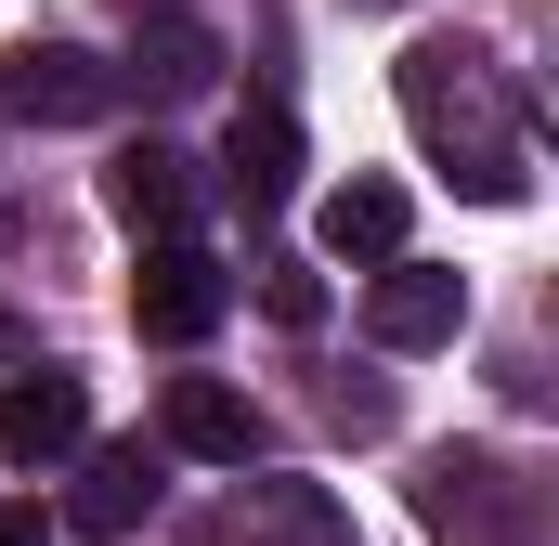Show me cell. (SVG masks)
<instances>
[{
  "mask_svg": "<svg viewBox=\"0 0 559 546\" xmlns=\"http://www.w3.org/2000/svg\"><path fill=\"white\" fill-rule=\"evenodd\" d=\"M391 105H404V131H417L481 209H521V195H534V118H521V79H508L481 39H417V52L391 66Z\"/></svg>",
  "mask_w": 559,
  "mask_h": 546,
  "instance_id": "obj_1",
  "label": "cell"
},
{
  "mask_svg": "<svg viewBox=\"0 0 559 546\" xmlns=\"http://www.w3.org/2000/svg\"><path fill=\"white\" fill-rule=\"evenodd\" d=\"M417 521L442 546H547V495H534L508 455H429Z\"/></svg>",
  "mask_w": 559,
  "mask_h": 546,
  "instance_id": "obj_2",
  "label": "cell"
},
{
  "mask_svg": "<svg viewBox=\"0 0 559 546\" xmlns=\"http://www.w3.org/2000/svg\"><path fill=\"white\" fill-rule=\"evenodd\" d=\"M195 546H365V534H352V508H338L325 482L261 468V482H235V495L195 521Z\"/></svg>",
  "mask_w": 559,
  "mask_h": 546,
  "instance_id": "obj_3",
  "label": "cell"
},
{
  "mask_svg": "<svg viewBox=\"0 0 559 546\" xmlns=\"http://www.w3.org/2000/svg\"><path fill=\"white\" fill-rule=\"evenodd\" d=\"M0 118H26V131H92V118H118V66L79 52V39H26V52H0Z\"/></svg>",
  "mask_w": 559,
  "mask_h": 546,
  "instance_id": "obj_4",
  "label": "cell"
},
{
  "mask_svg": "<svg viewBox=\"0 0 559 546\" xmlns=\"http://www.w3.org/2000/svg\"><path fill=\"white\" fill-rule=\"evenodd\" d=\"M235 312V273L209 261L195 235H169V248H143V273H131V325L156 339V352H195L209 325Z\"/></svg>",
  "mask_w": 559,
  "mask_h": 546,
  "instance_id": "obj_5",
  "label": "cell"
},
{
  "mask_svg": "<svg viewBox=\"0 0 559 546\" xmlns=\"http://www.w3.org/2000/svg\"><path fill=\"white\" fill-rule=\"evenodd\" d=\"M156 416H169V455H195V468H235V482H248V468L274 455V416L248 404L235 378H169Z\"/></svg>",
  "mask_w": 559,
  "mask_h": 546,
  "instance_id": "obj_6",
  "label": "cell"
},
{
  "mask_svg": "<svg viewBox=\"0 0 559 546\" xmlns=\"http://www.w3.org/2000/svg\"><path fill=\"white\" fill-rule=\"evenodd\" d=\"M468 325V273H442V261H378L365 273V339L378 352H442Z\"/></svg>",
  "mask_w": 559,
  "mask_h": 546,
  "instance_id": "obj_7",
  "label": "cell"
},
{
  "mask_svg": "<svg viewBox=\"0 0 559 546\" xmlns=\"http://www.w3.org/2000/svg\"><path fill=\"white\" fill-rule=\"evenodd\" d=\"M79 442H92V391H79L66 365L0 378V468H66Z\"/></svg>",
  "mask_w": 559,
  "mask_h": 546,
  "instance_id": "obj_8",
  "label": "cell"
},
{
  "mask_svg": "<svg viewBox=\"0 0 559 546\" xmlns=\"http://www.w3.org/2000/svg\"><path fill=\"white\" fill-rule=\"evenodd\" d=\"M105 209H118V222H131L143 248H169V235H195V156H182V143H118V156H105Z\"/></svg>",
  "mask_w": 559,
  "mask_h": 546,
  "instance_id": "obj_9",
  "label": "cell"
},
{
  "mask_svg": "<svg viewBox=\"0 0 559 546\" xmlns=\"http://www.w3.org/2000/svg\"><path fill=\"white\" fill-rule=\"evenodd\" d=\"M404 222H417V195H404L391 169H352V182H325L312 248H325V261H352V273H378V261H404Z\"/></svg>",
  "mask_w": 559,
  "mask_h": 546,
  "instance_id": "obj_10",
  "label": "cell"
},
{
  "mask_svg": "<svg viewBox=\"0 0 559 546\" xmlns=\"http://www.w3.org/2000/svg\"><path fill=\"white\" fill-rule=\"evenodd\" d=\"M222 182H235L248 209H286V195H299V118H286L274 92H248V105L222 118Z\"/></svg>",
  "mask_w": 559,
  "mask_h": 546,
  "instance_id": "obj_11",
  "label": "cell"
},
{
  "mask_svg": "<svg viewBox=\"0 0 559 546\" xmlns=\"http://www.w3.org/2000/svg\"><path fill=\"white\" fill-rule=\"evenodd\" d=\"M143 508H156V455L143 442H79V495H66V521L79 534H143Z\"/></svg>",
  "mask_w": 559,
  "mask_h": 546,
  "instance_id": "obj_12",
  "label": "cell"
},
{
  "mask_svg": "<svg viewBox=\"0 0 559 546\" xmlns=\"http://www.w3.org/2000/svg\"><path fill=\"white\" fill-rule=\"evenodd\" d=\"M209 79H222V39H209L195 13H156L143 52L118 66V92H156V105H182V92H209Z\"/></svg>",
  "mask_w": 559,
  "mask_h": 546,
  "instance_id": "obj_13",
  "label": "cell"
},
{
  "mask_svg": "<svg viewBox=\"0 0 559 546\" xmlns=\"http://www.w3.org/2000/svg\"><path fill=\"white\" fill-rule=\"evenodd\" d=\"M261 312L312 339V325H325V273H312V261H261Z\"/></svg>",
  "mask_w": 559,
  "mask_h": 546,
  "instance_id": "obj_14",
  "label": "cell"
},
{
  "mask_svg": "<svg viewBox=\"0 0 559 546\" xmlns=\"http://www.w3.org/2000/svg\"><path fill=\"white\" fill-rule=\"evenodd\" d=\"M0 546H66V534H52V508H26V495H0Z\"/></svg>",
  "mask_w": 559,
  "mask_h": 546,
  "instance_id": "obj_15",
  "label": "cell"
},
{
  "mask_svg": "<svg viewBox=\"0 0 559 546\" xmlns=\"http://www.w3.org/2000/svg\"><path fill=\"white\" fill-rule=\"evenodd\" d=\"M26 365H39V325H26V312L0 299V378H26Z\"/></svg>",
  "mask_w": 559,
  "mask_h": 546,
  "instance_id": "obj_16",
  "label": "cell"
},
{
  "mask_svg": "<svg viewBox=\"0 0 559 546\" xmlns=\"http://www.w3.org/2000/svg\"><path fill=\"white\" fill-rule=\"evenodd\" d=\"M352 13H404V0H352Z\"/></svg>",
  "mask_w": 559,
  "mask_h": 546,
  "instance_id": "obj_17",
  "label": "cell"
}]
</instances>
